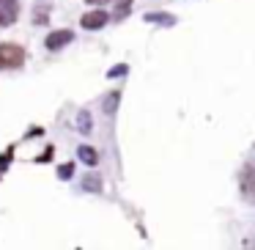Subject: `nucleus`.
Instances as JSON below:
<instances>
[{
	"instance_id": "obj_1",
	"label": "nucleus",
	"mask_w": 255,
	"mask_h": 250,
	"mask_svg": "<svg viewBox=\"0 0 255 250\" xmlns=\"http://www.w3.org/2000/svg\"><path fill=\"white\" fill-rule=\"evenodd\" d=\"M25 63V50L19 44H0V69H17Z\"/></svg>"
},
{
	"instance_id": "obj_2",
	"label": "nucleus",
	"mask_w": 255,
	"mask_h": 250,
	"mask_svg": "<svg viewBox=\"0 0 255 250\" xmlns=\"http://www.w3.org/2000/svg\"><path fill=\"white\" fill-rule=\"evenodd\" d=\"M19 17V0H0V25H14Z\"/></svg>"
},
{
	"instance_id": "obj_3",
	"label": "nucleus",
	"mask_w": 255,
	"mask_h": 250,
	"mask_svg": "<svg viewBox=\"0 0 255 250\" xmlns=\"http://www.w3.org/2000/svg\"><path fill=\"white\" fill-rule=\"evenodd\" d=\"M72 39H74V33H72V30H52V33L47 36V41H44V44H47V50H52V52H55V50H61V47H66Z\"/></svg>"
},
{
	"instance_id": "obj_4",
	"label": "nucleus",
	"mask_w": 255,
	"mask_h": 250,
	"mask_svg": "<svg viewBox=\"0 0 255 250\" xmlns=\"http://www.w3.org/2000/svg\"><path fill=\"white\" fill-rule=\"evenodd\" d=\"M107 19H110V17H107V11L96 8V11H88V14H85V17L80 19V22H83V28H85V30H99L102 25H107Z\"/></svg>"
},
{
	"instance_id": "obj_5",
	"label": "nucleus",
	"mask_w": 255,
	"mask_h": 250,
	"mask_svg": "<svg viewBox=\"0 0 255 250\" xmlns=\"http://www.w3.org/2000/svg\"><path fill=\"white\" fill-rule=\"evenodd\" d=\"M80 160H83L85 165H96V160H99V157H96V151L91 149V146H80Z\"/></svg>"
},
{
	"instance_id": "obj_6",
	"label": "nucleus",
	"mask_w": 255,
	"mask_h": 250,
	"mask_svg": "<svg viewBox=\"0 0 255 250\" xmlns=\"http://www.w3.org/2000/svg\"><path fill=\"white\" fill-rule=\"evenodd\" d=\"M113 3H116V8H118V17H124V14L129 11V3H132V0H113Z\"/></svg>"
},
{
	"instance_id": "obj_7",
	"label": "nucleus",
	"mask_w": 255,
	"mask_h": 250,
	"mask_svg": "<svg viewBox=\"0 0 255 250\" xmlns=\"http://www.w3.org/2000/svg\"><path fill=\"white\" fill-rule=\"evenodd\" d=\"M85 190H99L102 187V182H99V179H96V176H85Z\"/></svg>"
},
{
	"instance_id": "obj_8",
	"label": "nucleus",
	"mask_w": 255,
	"mask_h": 250,
	"mask_svg": "<svg viewBox=\"0 0 255 250\" xmlns=\"http://www.w3.org/2000/svg\"><path fill=\"white\" fill-rule=\"evenodd\" d=\"M72 173H74V165L69 162V165H61V171H58V176H61V179H69Z\"/></svg>"
},
{
	"instance_id": "obj_9",
	"label": "nucleus",
	"mask_w": 255,
	"mask_h": 250,
	"mask_svg": "<svg viewBox=\"0 0 255 250\" xmlns=\"http://www.w3.org/2000/svg\"><path fill=\"white\" fill-rule=\"evenodd\" d=\"M80 129H83V132H88V129H91V124H88V113H80Z\"/></svg>"
},
{
	"instance_id": "obj_10",
	"label": "nucleus",
	"mask_w": 255,
	"mask_h": 250,
	"mask_svg": "<svg viewBox=\"0 0 255 250\" xmlns=\"http://www.w3.org/2000/svg\"><path fill=\"white\" fill-rule=\"evenodd\" d=\"M88 3H102V0H88Z\"/></svg>"
}]
</instances>
